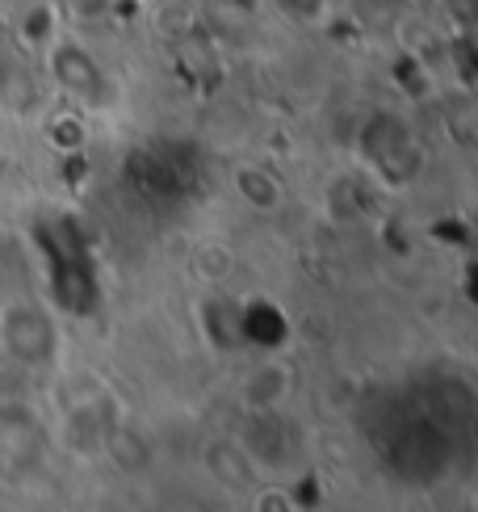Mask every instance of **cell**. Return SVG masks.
<instances>
[{"label":"cell","mask_w":478,"mask_h":512,"mask_svg":"<svg viewBox=\"0 0 478 512\" xmlns=\"http://www.w3.org/2000/svg\"><path fill=\"white\" fill-rule=\"evenodd\" d=\"M239 194H248L256 206H273L281 198V185L265 173V168H239Z\"/></svg>","instance_id":"cell-6"},{"label":"cell","mask_w":478,"mask_h":512,"mask_svg":"<svg viewBox=\"0 0 478 512\" xmlns=\"http://www.w3.org/2000/svg\"><path fill=\"white\" fill-rule=\"evenodd\" d=\"M328 5L332 0H277V9L286 13V17H294V21H323V13H328Z\"/></svg>","instance_id":"cell-7"},{"label":"cell","mask_w":478,"mask_h":512,"mask_svg":"<svg viewBox=\"0 0 478 512\" xmlns=\"http://www.w3.org/2000/svg\"><path fill=\"white\" fill-rule=\"evenodd\" d=\"M126 181L151 202H177L198 181V160H193L189 143H177V139L139 143L126 156Z\"/></svg>","instance_id":"cell-3"},{"label":"cell","mask_w":478,"mask_h":512,"mask_svg":"<svg viewBox=\"0 0 478 512\" xmlns=\"http://www.w3.org/2000/svg\"><path fill=\"white\" fill-rule=\"evenodd\" d=\"M357 152L369 164V173L386 185H407L420 173V160H424L416 131L407 126V118L390 114V110L365 118L361 135H357Z\"/></svg>","instance_id":"cell-2"},{"label":"cell","mask_w":478,"mask_h":512,"mask_svg":"<svg viewBox=\"0 0 478 512\" xmlns=\"http://www.w3.org/2000/svg\"><path fill=\"white\" fill-rule=\"evenodd\" d=\"M26 340H30V366H38V361H47L55 353V328L47 324V315L34 307H13L5 315V349L21 361Z\"/></svg>","instance_id":"cell-5"},{"label":"cell","mask_w":478,"mask_h":512,"mask_svg":"<svg viewBox=\"0 0 478 512\" xmlns=\"http://www.w3.org/2000/svg\"><path fill=\"white\" fill-rule=\"evenodd\" d=\"M47 72L51 80L68 93L80 110H101L105 101H114V80L101 68V59L76 38H59L47 47Z\"/></svg>","instance_id":"cell-4"},{"label":"cell","mask_w":478,"mask_h":512,"mask_svg":"<svg viewBox=\"0 0 478 512\" xmlns=\"http://www.w3.org/2000/svg\"><path fill=\"white\" fill-rule=\"evenodd\" d=\"M34 244L47 261V286L55 294V303L72 315H89L101 303V273L97 256L84 240V227L68 215L42 219L34 227Z\"/></svg>","instance_id":"cell-1"}]
</instances>
